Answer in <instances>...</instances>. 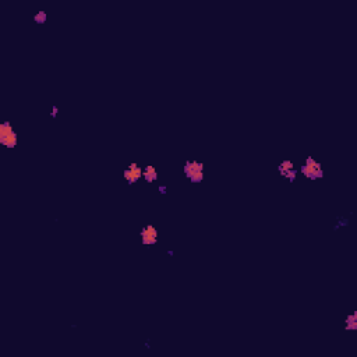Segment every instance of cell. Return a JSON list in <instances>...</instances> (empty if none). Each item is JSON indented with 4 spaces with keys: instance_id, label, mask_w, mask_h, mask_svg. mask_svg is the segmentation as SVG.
<instances>
[{
    "instance_id": "cell-4",
    "label": "cell",
    "mask_w": 357,
    "mask_h": 357,
    "mask_svg": "<svg viewBox=\"0 0 357 357\" xmlns=\"http://www.w3.org/2000/svg\"><path fill=\"white\" fill-rule=\"evenodd\" d=\"M140 240L141 244L145 245V247H152V245L158 244V241H159V231L152 224L144 225L140 229Z\"/></svg>"
},
{
    "instance_id": "cell-3",
    "label": "cell",
    "mask_w": 357,
    "mask_h": 357,
    "mask_svg": "<svg viewBox=\"0 0 357 357\" xmlns=\"http://www.w3.org/2000/svg\"><path fill=\"white\" fill-rule=\"evenodd\" d=\"M0 144L7 149H14L18 144V134L7 120L0 123Z\"/></svg>"
},
{
    "instance_id": "cell-12",
    "label": "cell",
    "mask_w": 357,
    "mask_h": 357,
    "mask_svg": "<svg viewBox=\"0 0 357 357\" xmlns=\"http://www.w3.org/2000/svg\"><path fill=\"white\" fill-rule=\"evenodd\" d=\"M57 115H59V108H57V106H52V109H50V118H52V119H56Z\"/></svg>"
},
{
    "instance_id": "cell-1",
    "label": "cell",
    "mask_w": 357,
    "mask_h": 357,
    "mask_svg": "<svg viewBox=\"0 0 357 357\" xmlns=\"http://www.w3.org/2000/svg\"><path fill=\"white\" fill-rule=\"evenodd\" d=\"M183 173L191 184H200L205 179V165L197 159H187L183 163Z\"/></svg>"
},
{
    "instance_id": "cell-7",
    "label": "cell",
    "mask_w": 357,
    "mask_h": 357,
    "mask_svg": "<svg viewBox=\"0 0 357 357\" xmlns=\"http://www.w3.org/2000/svg\"><path fill=\"white\" fill-rule=\"evenodd\" d=\"M142 179L148 184H154L159 180V173H158V170L154 165H145L142 168Z\"/></svg>"
},
{
    "instance_id": "cell-6",
    "label": "cell",
    "mask_w": 357,
    "mask_h": 357,
    "mask_svg": "<svg viewBox=\"0 0 357 357\" xmlns=\"http://www.w3.org/2000/svg\"><path fill=\"white\" fill-rule=\"evenodd\" d=\"M141 179H142V168L140 166V163H137V162L128 163L123 170V180L128 186H134L140 182Z\"/></svg>"
},
{
    "instance_id": "cell-5",
    "label": "cell",
    "mask_w": 357,
    "mask_h": 357,
    "mask_svg": "<svg viewBox=\"0 0 357 357\" xmlns=\"http://www.w3.org/2000/svg\"><path fill=\"white\" fill-rule=\"evenodd\" d=\"M276 172L279 173V176L282 179H285L286 182L289 183H294L297 180V176H299V169L296 168L294 162L289 161V159H285L282 161L276 166Z\"/></svg>"
},
{
    "instance_id": "cell-8",
    "label": "cell",
    "mask_w": 357,
    "mask_h": 357,
    "mask_svg": "<svg viewBox=\"0 0 357 357\" xmlns=\"http://www.w3.org/2000/svg\"><path fill=\"white\" fill-rule=\"evenodd\" d=\"M345 329L346 331H356L357 329V311H352L345 318Z\"/></svg>"
},
{
    "instance_id": "cell-9",
    "label": "cell",
    "mask_w": 357,
    "mask_h": 357,
    "mask_svg": "<svg viewBox=\"0 0 357 357\" xmlns=\"http://www.w3.org/2000/svg\"><path fill=\"white\" fill-rule=\"evenodd\" d=\"M350 225V219L346 217H338L335 219V224L332 226L334 231H339V229H343V228H348Z\"/></svg>"
},
{
    "instance_id": "cell-11",
    "label": "cell",
    "mask_w": 357,
    "mask_h": 357,
    "mask_svg": "<svg viewBox=\"0 0 357 357\" xmlns=\"http://www.w3.org/2000/svg\"><path fill=\"white\" fill-rule=\"evenodd\" d=\"M156 190H158V193L162 194V196H166V194H168V186H166V184H159V186L156 187Z\"/></svg>"
},
{
    "instance_id": "cell-2",
    "label": "cell",
    "mask_w": 357,
    "mask_h": 357,
    "mask_svg": "<svg viewBox=\"0 0 357 357\" xmlns=\"http://www.w3.org/2000/svg\"><path fill=\"white\" fill-rule=\"evenodd\" d=\"M300 173L310 182H317L324 177V168L321 162H318L313 156H307L301 163Z\"/></svg>"
},
{
    "instance_id": "cell-10",
    "label": "cell",
    "mask_w": 357,
    "mask_h": 357,
    "mask_svg": "<svg viewBox=\"0 0 357 357\" xmlns=\"http://www.w3.org/2000/svg\"><path fill=\"white\" fill-rule=\"evenodd\" d=\"M34 21L36 24H45V22L48 21V14L45 13V11H38L35 15H34Z\"/></svg>"
}]
</instances>
